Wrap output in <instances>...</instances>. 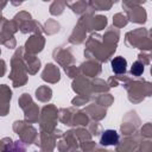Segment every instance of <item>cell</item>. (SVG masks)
<instances>
[{"label": "cell", "instance_id": "obj_1", "mask_svg": "<svg viewBox=\"0 0 152 152\" xmlns=\"http://www.w3.org/2000/svg\"><path fill=\"white\" fill-rule=\"evenodd\" d=\"M118 141H119V134L114 129H107V131H104L102 133V135H101V139H100V142L102 145H106V146H108V145H115V144H118Z\"/></svg>", "mask_w": 152, "mask_h": 152}, {"label": "cell", "instance_id": "obj_2", "mask_svg": "<svg viewBox=\"0 0 152 152\" xmlns=\"http://www.w3.org/2000/svg\"><path fill=\"white\" fill-rule=\"evenodd\" d=\"M112 69L115 74H124L126 71V66H127V62L124 57H115L114 59H112Z\"/></svg>", "mask_w": 152, "mask_h": 152}, {"label": "cell", "instance_id": "obj_3", "mask_svg": "<svg viewBox=\"0 0 152 152\" xmlns=\"http://www.w3.org/2000/svg\"><path fill=\"white\" fill-rule=\"evenodd\" d=\"M131 72L134 76H140L144 72V65H142V63L139 62V61L134 62L133 65H132V68H131Z\"/></svg>", "mask_w": 152, "mask_h": 152}]
</instances>
